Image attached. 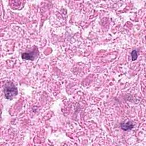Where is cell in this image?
Listing matches in <instances>:
<instances>
[{"label":"cell","instance_id":"6da1fadb","mask_svg":"<svg viewBox=\"0 0 146 146\" xmlns=\"http://www.w3.org/2000/svg\"><path fill=\"white\" fill-rule=\"evenodd\" d=\"M4 94L6 99H11L18 94V90L12 82H8L5 86Z\"/></svg>","mask_w":146,"mask_h":146},{"label":"cell","instance_id":"277c9868","mask_svg":"<svg viewBox=\"0 0 146 146\" xmlns=\"http://www.w3.org/2000/svg\"><path fill=\"white\" fill-rule=\"evenodd\" d=\"M131 56H132V60H135L137 58V52L136 50H133L131 52Z\"/></svg>","mask_w":146,"mask_h":146},{"label":"cell","instance_id":"7a4b0ae2","mask_svg":"<svg viewBox=\"0 0 146 146\" xmlns=\"http://www.w3.org/2000/svg\"><path fill=\"white\" fill-rule=\"evenodd\" d=\"M38 55V51L35 47V49L30 52H25L22 55V58L24 60H34Z\"/></svg>","mask_w":146,"mask_h":146},{"label":"cell","instance_id":"3957f363","mask_svg":"<svg viewBox=\"0 0 146 146\" xmlns=\"http://www.w3.org/2000/svg\"><path fill=\"white\" fill-rule=\"evenodd\" d=\"M133 125L131 121H128L126 123H123L121 124V128L124 131H128L132 129Z\"/></svg>","mask_w":146,"mask_h":146}]
</instances>
